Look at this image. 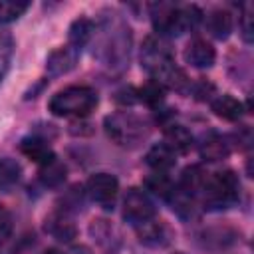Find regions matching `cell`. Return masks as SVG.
I'll use <instances>...</instances> for the list:
<instances>
[{
  "instance_id": "obj_1",
  "label": "cell",
  "mask_w": 254,
  "mask_h": 254,
  "mask_svg": "<svg viewBox=\"0 0 254 254\" xmlns=\"http://www.w3.org/2000/svg\"><path fill=\"white\" fill-rule=\"evenodd\" d=\"M99 36H97V48L93 50V56L115 69H123L129 65V56H131V30L129 26L119 18L115 12L103 14L99 26Z\"/></svg>"
},
{
  "instance_id": "obj_2",
  "label": "cell",
  "mask_w": 254,
  "mask_h": 254,
  "mask_svg": "<svg viewBox=\"0 0 254 254\" xmlns=\"http://www.w3.org/2000/svg\"><path fill=\"white\" fill-rule=\"evenodd\" d=\"M103 127L107 137L123 149L139 147L149 137V131H151L149 123L133 111H117L107 115L103 119Z\"/></svg>"
},
{
  "instance_id": "obj_3",
  "label": "cell",
  "mask_w": 254,
  "mask_h": 254,
  "mask_svg": "<svg viewBox=\"0 0 254 254\" xmlns=\"http://www.w3.org/2000/svg\"><path fill=\"white\" fill-rule=\"evenodd\" d=\"M198 196L202 198V204L208 210H222L234 206L240 198L238 175L230 169L208 175Z\"/></svg>"
},
{
  "instance_id": "obj_4",
  "label": "cell",
  "mask_w": 254,
  "mask_h": 254,
  "mask_svg": "<svg viewBox=\"0 0 254 254\" xmlns=\"http://www.w3.org/2000/svg\"><path fill=\"white\" fill-rule=\"evenodd\" d=\"M97 101L99 97L91 87L69 85L50 99L48 109L58 117H85L97 107Z\"/></svg>"
},
{
  "instance_id": "obj_5",
  "label": "cell",
  "mask_w": 254,
  "mask_h": 254,
  "mask_svg": "<svg viewBox=\"0 0 254 254\" xmlns=\"http://www.w3.org/2000/svg\"><path fill=\"white\" fill-rule=\"evenodd\" d=\"M141 67L155 81H159L169 69L175 67L171 46L159 36H147L141 46Z\"/></svg>"
},
{
  "instance_id": "obj_6",
  "label": "cell",
  "mask_w": 254,
  "mask_h": 254,
  "mask_svg": "<svg viewBox=\"0 0 254 254\" xmlns=\"http://www.w3.org/2000/svg\"><path fill=\"white\" fill-rule=\"evenodd\" d=\"M157 214L155 202L149 198L147 192H143L141 189H129L125 198H123V218L133 224V226H141L149 220H153Z\"/></svg>"
},
{
  "instance_id": "obj_7",
  "label": "cell",
  "mask_w": 254,
  "mask_h": 254,
  "mask_svg": "<svg viewBox=\"0 0 254 254\" xmlns=\"http://www.w3.org/2000/svg\"><path fill=\"white\" fill-rule=\"evenodd\" d=\"M151 14V24L153 30L157 32L159 38L165 36H181L183 26H181V16H179V6L171 2H157L149 6Z\"/></svg>"
},
{
  "instance_id": "obj_8",
  "label": "cell",
  "mask_w": 254,
  "mask_h": 254,
  "mask_svg": "<svg viewBox=\"0 0 254 254\" xmlns=\"http://www.w3.org/2000/svg\"><path fill=\"white\" fill-rule=\"evenodd\" d=\"M117 192H119V181L109 173H95L87 179L85 194L103 208H113Z\"/></svg>"
},
{
  "instance_id": "obj_9",
  "label": "cell",
  "mask_w": 254,
  "mask_h": 254,
  "mask_svg": "<svg viewBox=\"0 0 254 254\" xmlns=\"http://www.w3.org/2000/svg\"><path fill=\"white\" fill-rule=\"evenodd\" d=\"M77 58H79V50L71 48L69 44L54 50L48 56V60H46V71H48V75L50 77H60V75L71 71L75 67Z\"/></svg>"
},
{
  "instance_id": "obj_10",
  "label": "cell",
  "mask_w": 254,
  "mask_h": 254,
  "mask_svg": "<svg viewBox=\"0 0 254 254\" xmlns=\"http://www.w3.org/2000/svg\"><path fill=\"white\" fill-rule=\"evenodd\" d=\"M230 153V143L226 137H222L220 133L216 131H208L200 137L198 141V155L208 161V163H216V161H222L226 159Z\"/></svg>"
},
{
  "instance_id": "obj_11",
  "label": "cell",
  "mask_w": 254,
  "mask_h": 254,
  "mask_svg": "<svg viewBox=\"0 0 254 254\" xmlns=\"http://www.w3.org/2000/svg\"><path fill=\"white\" fill-rule=\"evenodd\" d=\"M185 60H187V64H190L196 69H206V67H210L214 64L216 52L206 40L192 38L185 48Z\"/></svg>"
},
{
  "instance_id": "obj_12",
  "label": "cell",
  "mask_w": 254,
  "mask_h": 254,
  "mask_svg": "<svg viewBox=\"0 0 254 254\" xmlns=\"http://www.w3.org/2000/svg\"><path fill=\"white\" fill-rule=\"evenodd\" d=\"M18 147H20L22 155H26L30 161L38 163L40 167L46 165V163H50L52 159H56V155H54L48 139L46 137H40V135H28V137H24Z\"/></svg>"
},
{
  "instance_id": "obj_13",
  "label": "cell",
  "mask_w": 254,
  "mask_h": 254,
  "mask_svg": "<svg viewBox=\"0 0 254 254\" xmlns=\"http://www.w3.org/2000/svg\"><path fill=\"white\" fill-rule=\"evenodd\" d=\"M137 234H139V242L151 248H163L171 242V230L165 222L161 220H149L141 226H137Z\"/></svg>"
},
{
  "instance_id": "obj_14",
  "label": "cell",
  "mask_w": 254,
  "mask_h": 254,
  "mask_svg": "<svg viewBox=\"0 0 254 254\" xmlns=\"http://www.w3.org/2000/svg\"><path fill=\"white\" fill-rule=\"evenodd\" d=\"M200 246L208 248V250H222L232 246L234 242H238V232L228 228V226H214V228H206L200 232Z\"/></svg>"
},
{
  "instance_id": "obj_15",
  "label": "cell",
  "mask_w": 254,
  "mask_h": 254,
  "mask_svg": "<svg viewBox=\"0 0 254 254\" xmlns=\"http://www.w3.org/2000/svg\"><path fill=\"white\" fill-rule=\"evenodd\" d=\"M44 228L48 234H52L60 242H71L75 238V232H77L75 224L71 222V218L65 212H54V214L46 216Z\"/></svg>"
},
{
  "instance_id": "obj_16",
  "label": "cell",
  "mask_w": 254,
  "mask_h": 254,
  "mask_svg": "<svg viewBox=\"0 0 254 254\" xmlns=\"http://www.w3.org/2000/svg\"><path fill=\"white\" fill-rule=\"evenodd\" d=\"M145 163L155 173H167L169 169H173L177 165V153L167 143H155L145 153Z\"/></svg>"
},
{
  "instance_id": "obj_17",
  "label": "cell",
  "mask_w": 254,
  "mask_h": 254,
  "mask_svg": "<svg viewBox=\"0 0 254 254\" xmlns=\"http://www.w3.org/2000/svg\"><path fill=\"white\" fill-rule=\"evenodd\" d=\"M204 24H206V30L210 32L212 38L226 40L232 32V14L224 8H214L206 14Z\"/></svg>"
},
{
  "instance_id": "obj_18",
  "label": "cell",
  "mask_w": 254,
  "mask_h": 254,
  "mask_svg": "<svg viewBox=\"0 0 254 254\" xmlns=\"http://www.w3.org/2000/svg\"><path fill=\"white\" fill-rule=\"evenodd\" d=\"M175 153H187L192 145H194V137L192 133L179 123H167L165 125V141Z\"/></svg>"
},
{
  "instance_id": "obj_19",
  "label": "cell",
  "mask_w": 254,
  "mask_h": 254,
  "mask_svg": "<svg viewBox=\"0 0 254 254\" xmlns=\"http://www.w3.org/2000/svg\"><path fill=\"white\" fill-rule=\"evenodd\" d=\"M206 177L208 173L200 167V165H189L183 173H181V181H179V189L189 192L190 196H198L204 183H206Z\"/></svg>"
},
{
  "instance_id": "obj_20",
  "label": "cell",
  "mask_w": 254,
  "mask_h": 254,
  "mask_svg": "<svg viewBox=\"0 0 254 254\" xmlns=\"http://www.w3.org/2000/svg\"><path fill=\"white\" fill-rule=\"evenodd\" d=\"M95 34V24L89 20V18H77L71 22L69 26V32H67V44L75 50L81 52L83 46H87L91 42Z\"/></svg>"
},
{
  "instance_id": "obj_21",
  "label": "cell",
  "mask_w": 254,
  "mask_h": 254,
  "mask_svg": "<svg viewBox=\"0 0 254 254\" xmlns=\"http://www.w3.org/2000/svg\"><path fill=\"white\" fill-rule=\"evenodd\" d=\"M210 109L214 111V115H218V117H222L226 121H238L242 117V113H244V105L236 97H232L228 93L214 97L210 101Z\"/></svg>"
},
{
  "instance_id": "obj_22",
  "label": "cell",
  "mask_w": 254,
  "mask_h": 254,
  "mask_svg": "<svg viewBox=\"0 0 254 254\" xmlns=\"http://www.w3.org/2000/svg\"><path fill=\"white\" fill-rule=\"evenodd\" d=\"M65 175H67V169H65V165L62 161H58V157L40 167V183L46 189L62 187L64 181H65Z\"/></svg>"
},
{
  "instance_id": "obj_23",
  "label": "cell",
  "mask_w": 254,
  "mask_h": 254,
  "mask_svg": "<svg viewBox=\"0 0 254 254\" xmlns=\"http://www.w3.org/2000/svg\"><path fill=\"white\" fill-rule=\"evenodd\" d=\"M22 179V167L12 157L0 159V192H10Z\"/></svg>"
},
{
  "instance_id": "obj_24",
  "label": "cell",
  "mask_w": 254,
  "mask_h": 254,
  "mask_svg": "<svg viewBox=\"0 0 254 254\" xmlns=\"http://www.w3.org/2000/svg\"><path fill=\"white\" fill-rule=\"evenodd\" d=\"M173 210L183 218V220H189V218H194L196 216V202H194V196H190L189 192L181 190L177 185H175V192L171 194V198L167 200Z\"/></svg>"
},
{
  "instance_id": "obj_25",
  "label": "cell",
  "mask_w": 254,
  "mask_h": 254,
  "mask_svg": "<svg viewBox=\"0 0 254 254\" xmlns=\"http://www.w3.org/2000/svg\"><path fill=\"white\" fill-rule=\"evenodd\" d=\"M145 187L147 190H151L155 196L163 198V200H169L171 194L175 192V183L165 175V173H153L145 179Z\"/></svg>"
},
{
  "instance_id": "obj_26",
  "label": "cell",
  "mask_w": 254,
  "mask_h": 254,
  "mask_svg": "<svg viewBox=\"0 0 254 254\" xmlns=\"http://www.w3.org/2000/svg\"><path fill=\"white\" fill-rule=\"evenodd\" d=\"M28 8L30 2L24 0H0V26L16 22Z\"/></svg>"
},
{
  "instance_id": "obj_27",
  "label": "cell",
  "mask_w": 254,
  "mask_h": 254,
  "mask_svg": "<svg viewBox=\"0 0 254 254\" xmlns=\"http://www.w3.org/2000/svg\"><path fill=\"white\" fill-rule=\"evenodd\" d=\"M137 99H141L143 103H147L149 107H159L161 103H163V99H165V87L159 83V81H155V79H149L143 87H139L137 89Z\"/></svg>"
},
{
  "instance_id": "obj_28",
  "label": "cell",
  "mask_w": 254,
  "mask_h": 254,
  "mask_svg": "<svg viewBox=\"0 0 254 254\" xmlns=\"http://www.w3.org/2000/svg\"><path fill=\"white\" fill-rule=\"evenodd\" d=\"M14 48H16L14 36L10 32H0V83L4 81V77H6L8 69H10Z\"/></svg>"
},
{
  "instance_id": "obj_29",
  "label": "cell",
  "mask_w": 254,
  "mask_h": 254,
  "mask_svg": "<svg viewBox=\"0 0 254 254\" xmlns=\"http://www.w3.org/2000/svg\"><path fill=\"white\" fill-rule=\"evenodd\" d=\"M179 16H181V26L183 32L187 30H194L200 22H202V12L194 6V4H187V6H179Z\"/></svg>"
},
{
  "instance_id": "obj_30",
  "label": "cell",
  "mask_w": 254,
  "mask_h": 254,
  "mask_svg": "<svg viewBox=\"0 0 254 254\" xmlns=\"http://www.w3.org/2000/svg\"><path fill=\"white\" fill-rule=\"evenodd\" d=\"M83 192L85 190H81L79 187H71L65 194H64V212L67 214V212H71V210H79L81 208V204H83Z\"/></svg>"
},
{
  "instance_id": "obj_31",
  "label": "cell",
  "mask_w": 254,
  "mask_h": 254,
  "mask_svg": "<svg viewBox=\"0 0 254 254\" xmlns=\"http://www.w3.org/2000/svg\"><path fill=\"white\" fill-rule=\"evenodd\" d=\"M12 234V214L0 206V244Z\"/></svg>"
},
{
  "instance_id": "obj_32",
  "label": "cell",
  "mask_w": 254,
  "mask_h": 254,
  "mask_svg": "<svg viewBox=\"0 0 254 254\" xmlns=\"http://www.w3.org/2000/svg\"><path fill=\"white\" fill-rule=\"evenodd\" d=\"M242 38H244V42H252V24H250V16L248 14H244L242 16Z\"/></svg>"
},
{
  "instance_id": "obj_33",
  "label": "cell",
  "mask_w": 254,
  "mask_h": 254,
  "mask_svg": "<svg viewBox=\"0 0 254 254\" xmlns=\"http://www.w3.org/2000/svg\"><path fill=\"white\" fill-rule=\"evenodd\" d=\"M244 133H246V137H250L248 129H244ZM236 139H238V141H242V137H238V135H236ZM244 143H246V145H250V139H244Z\"/></svg>"
},
{
  "instance_id": "obj_34",
  "label": "cell",
  "mask_w": 254,
  "mask_h": 254,
  "mask_svg": "<svg viewBox=\"0 0 254 254\" xmlns=\"http://www.w3.org/2000/svg\"><path fill=\"white\" fill-rule=\"evenodd\" d=\"M42 254H64V252H60V250H56V248H48V250L42 252Z\"/></svg>"
}]
</instances>
